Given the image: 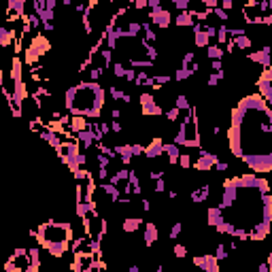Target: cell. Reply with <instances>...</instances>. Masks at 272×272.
<instances>
[{
	"instance_id": "cell-16",
	"label": "cell",
	"mask_w": 272,
	"mask_h": 272,
	"mask_svg": "<svg viewBox=\"0 0 272 272\" xmlns=\"http://www.w3.org/2000/svg\"><path fill=\"white\" fill-rule=\"evenodd\" d=\"M147 159H159L164 155V138L162 136H153L151 143L145 145V153H143Z\"/></svg>"
},
{
	"instance_id": "cell-55",
	"label": "cell",
	"mask_w": 272,
	"mask_h": 272,
	"mask_svg": "<svg viewBox=\"0 0 272 272\" xmlns=\"http://www.w3.org/2000/svg\"><path fill=\"white\" fill-rule=\"evenodd\" d=\"M210 132H213V136H219V134H221V126H213V130H210Z\"/></svg>"
},
{
	"instance_id": "cell-15",
	"label": "cell",
	"mask_w": 272,
	"mask_h": 272,
	"mask_svg": "<svg viewBox=\"0 0 272 272\" xmlns=\"http://www.w3.org/2000/svg\"><path fill=\"white\" fill-rule=\"evenodd\" d=\"M247 60L249 62H253V64H259L261 68H270L272 66V58H270V47L268 45H264L259 49V51H249L247 53Z\"/></svg>"
},
{
	"instance_id": "cell-33",
	"label": "cell",
	"mask_w": 272,
	"mask_h": 272,
	"mask_svg": "<svg viewBox=\"0 0 272 272\" xmlns=\"http://www.w3.org/2000/svg\"><path fill=\"white\" fill-rule=\"evenodd\" d=\"M194 77V73H191L189 68H177L175 70V75H173V81H177V83H183V81H187V79H191Z\"/></svg>"
},
{
	"instance_id": "cell-26",
	"label": "cell",
	"mask_w": 272,
	"mask_h": 272,
	"mask_svg": "<svg viewBox=\"0 0 272 272\" xmlns=\"http://www.w3.org/2000/svg\"><path fill=\"white\" fill-rule=\"evenodd\" d=\"M173 24L177 26V28H194V17H191V13L189 11H183V13H177L175 17H173Z\"/></svg>"
},
{
	"instance_id": "cell-4",
	"label": "cell",
	"mask_w": 272,
	"mask_h": 272,
	"mask_svg": "<svg viewBox=\"0 0 272 272\" xmlns=\"http://www.w3.org/2000/svg\"><path fill=\"white\" fill-rule=\"evenodd\" d=\"M30 236H34L38 240V245H41V249H45L53 259H60L70 251V245L75 240V232L70 221L49 219L30 230Z\"/></svg>"
},
{
	"instance_id": "cell-31",
	"label": "cell",
	"mask_w": 272,
	"mask_h": 272,
	"mask_svg": "<svg viewBox=\"0 0 272 272\" xmlns=\"http://www.w3.org/2000/svg\"><path fill=\"white\" fill-rule=\"evenodd\" d=\"M206 56H208L210 62H215V60H224L226 51H224V47H219V45H213V43H210V45L206 47Z\"/></svg>"
},
{
	"instance_id": "cell-52",
	"label": "cell",
	"mask_w": 272,
	"mask_h": 272,
	"mask_svg": "<svg viewBox=\"0 0 272 272\" xmlns=\"http://www.w3.org/2000/svg\"><path fill=\"white\" fill-rule=\"evenodd\" d=\"M140 208H143L145 213H149V210H151V202H149L147 198H143V200H140Z\"/></svg>"
},
{
	"instance_id": "cell-14",
	"label": "cell",
	"mask_w": 272,
	"mask_h": 272,
	"mask_svg": "<svg viewBox=\"0 0 272 272\" xmlns=\"http://www.w3.org/2000/svg\"><path fill=\"white\" fill-rule=\"evenodd\" d=\"M194 266L200 268L202 272H219L221 266H219V261L215 259V255H210V253H202V255H194Z\"/></svg>"
},
{
	"instance_id": "cell-43",
	"label": "cell",
	"mask_w": 272,
	"mask_h": 272,
	"mask_svg": "<svg viewBox=\"0 0 272 272\" xmlns=\"http://www.w3.org/2000/svg\"><path fill=\"white\" fill-rule=\"evenodd\" d=\"M173 253H175V257L183 259V257H187V247H185V245H181V243H177V245L173 247Z\"/></svg>"
},
{
	"instance_id": "cell-10",
	"label": "cell",
	"mask_w": 272,
	"mask_h": 272,
	"mask_svg": "<svg viewBox=\"0 0 272 272\" xmlns=\"http://www.w3.org/2000/svg\"><path fill=\"white\" fill-rule=\"evenodd\" d=\"M140 113H143L145 117H162L164 115V108H162V104L155 100V96L153 94H140Z\"/></svg>"
},
{
	"instance_id": "cell-44",
	"label": "cell",
	"mask_w": 272,
	"mask_h": 272,
	"mask_svg": "<svg viewBox=\"0 0 272 272\" xmlns=\"http://www.w3.org/2000/svg\"><path fill=\"white\" fill-rule=\"evenodd\" d=\"M153 191L155 194H164V191H168V185H166V179H157V181H153Z\"/></svg>"
},
{
	"instance_id": "cell-5",
	"label": "cell",
	"mask_w": 272,
	"mask_h": 272,
	"mask_svg": "<svg viewBox=\"0 0 272 272\" xmlns=\"http://www.w3.org/2000/svg\"><path fill=\"white\" fill-rule=\"evenodd\" d=\"M173 143L177 147H185V149L202 147V136H200V124H198V106L191 104L185 117H181V124H179Z\"/></svg>"
},
{
	"instance_id": "cell-30",
	"label": "cell",
	"mask_w": 272,
	"mask_h": 272,
	"mask_svg": "<svg viewBox=\"0 0 272 272\" xmlns=\"http://www.w3.org/2000/svg\"><path fill=\"white\" fill-rule=\"evenodd\" d=\"M221 221H224V217H221V213H219V208H217V206L206 208V224H208L210 228H217Z\"/></svg>"
},
{
	"instance_id": "cell-2",
	"label": "cell",
	"mask_w": 272,
	"mask_h": 272,
	"mask_svg": "<svg viewBox=\"0 0 272 272\" xmlns=\"http://www.w3.org/2000/svg\"><path fill=\"white\" fill-rule=\"evenodd\" d=\"M228 147L253 175L272 170V108L257 94L240 98L232 108Z\"/></svg>"
},
{
	"instance_id": "cell-50",
	"label": "cell",
	"mask_w": 272,
	"mask_h": 272,
	"mask_svg": "<svg viewBox=\"0 0 272 272\" xmlns=\"http://www.w3.org/2000/svg\"><path fill=\"white\" fill-rule=\"evenodd\" d=\"M134 77H136V70H134V68H126V75H124V79H126V81L134 83Z\"/></svg>"
},
{
	"instance_id": "cell-58",
	"label": "cell",
	"mask_w": 272,
	"mask_h": 272,
	"mask_svg": "<svg viewBox=\"0 0 272 272\" xmlns=\"http://www.w3.org/2000/svg\"><path fill=\"white\" fill-rule=\"evenodd\" d=\"M28 272H32V270H28Z\"/></svg>"
},
{
	"instance_id": "cell-46",
	"label": "cell",
	"mask_w": 272,
	"mask_h": 272,
	"mask_svg": "<svg viewBox=\"0 0 272 272\" xmlns=\"http://www.w3.org/2000/svg\"><path fill=\"white\" fill-rule=\"evenodd\" d=\"M130 7H132V11H134V9H136V11H145V9H147V0H134Z\"/></svg>"
},
{
	"instance_id": "cell-12",
	"label": "cell",
	"mask_w": 272,
	"mask_h": 272,
	"mask_svg": "<svg viewBox=\"0 0 272 272\" xmlns=\"http://www.w3.org/2000/svg\"><path fill=\"white\" fill-rule=\"evenodd\" d=\"M94 251H98V245L87 234L75 238L73 245H70V253L73 255H92Z\"/></svg>"
},
{
	"instance_id": "cell-17",
	"label": "cell",
	"mask_w": 272,
	"mask_h": 272,
	"mask_svg": "<svg viewBox=\"0 0 272 272\" xmlns=\"http://www.w3.org/2000/svg\"><path fill=\"white\" fill-rule=\"evenodd\" d=\"M159 238V228L153 224V221H145L143 224V243L147 249H151Z\"/></svg>"
},
{
	"instance_id": "cell-36",
	"label": "cell",
	"mask_w": 272,
	"mask_h": 272,
	"mask_svg": "<svg viewBox=\"0 0 272 272\" xmlns=\"http://www.w3.org/2000/svg\"><path fill=\"white\" fill-rule=\"evenodd\" d=\"M181 234H183V224H181V221H175V224L170 226V230H168V238L170 240H177Z\"/></svg>"
},
{
	"instance_id": "cell-51",
	"label": "cell",
	"mask_w": 272,
	"mask_h": 272,
	"mask_svg": "<svg viewBox=\"0 0 272 272\" xmlns=\"http://www.w3.org/2000/svg\"><path fill=\"white\" fill-rule=\"evenodd\" d=\"M108 128H111V132H122V130H124V126H122V122H111L108 124Z\"/></svg>"
},
{
	"instance_id": "cell-39",
	"label": "cell",
	"mask_w": 272,
	"mask_h": 272,
	"mask_svg": "<svg viewBox=\"0 0 272 272\" xmlns=\"http://www.w3.org/2000/svg\"><path fill=\"white\" fill-rule=\"evenodd\" d=\"M113 77H117V79H124V75H126V64L124 62H119V60H113Z\"/></svg>"
},
{
	"instance_id": "cell-9",
	"label": "cell",
	"mask_w": 272,
	"mask_h": 272,
	"mask_svg": "<svg viewBox=\"0 0 272 272\" xmlns=\"http://www.w3.org/2000/svg\"><path fill=\"white\" fill-rule=\"evenodd\" d=\"M255 89H257V96L264 100L266 104L272 102V70L266 68V70H261V75L255 79Z\"/></svg>"
},
{
	"instance_id": "cell-48",
	"label": "cell",
	"mask_w": 272,
	"mask_h": 272,
	"mask_svg": "<svg viewBox=\"0 0 272 272\" xmlns=\"http://www.w3.org/2000/svg\"><path fill=\"white\" fill-rule=\"evenodd\" d=\"M210 68H213V73H224V60H215V62H210Z\"/></svg>"
},
{
	"instance_id": "cell-8",
	"label": "cell",
	"mask_w": 272,
	"mask_h": 272,
	"mask_svg": "<svg viewBox=\"0 0 272 272\" xmlns=\"http://www.w3.org/2000/svg\"><path fill=\"white\" fill-rule=\"evenodd\" d=\"M7 272H28L30 270V261H28V247H17L15 253L5 261L3 266Z\"/></svg>"
},
{
	"instance_id": "cell-21",
	"label": "cell",
	"mask_w": 272,
	"mask_h": 272,
	"mask_svg": "<svg viewBox=\"0 0 272 272\" xmlns=\"http://www.w3.org/2000/svg\"><path fill=\"white\" fill-rule=\"evenodd\" d=\"M28 261H30V270L32 272H41L43 261H41V247H28Z\"/></svg>"
},
{
	"instance_id": "cell-1",
	"label": "cell",
	"mask_w": 272,
	"mask_h": 272,
	"mask_svg": "<svg viewBox=\"0 0 272 272\" xmlns=\"http://www.w3.org/2000/svg\"><path fill=\"white\" fill-rule=\"evenodd\" d=\"M217 208L236 240H266L272 226V194L266 177L245 173L226 179Z\"/></svg>"
},
{
	"instance_id": "cell-22",
	"label": "cell",
	"mask_w": 272,
	"mask_h": 272,
	"mask_svg": "<svg viewBox=\"0 0 272 272\" xmlns=\"http://www.w3.org/2000/svg\"><path fill=\"white\" fill-rule=\"evenodd\" d=\"M115 155L119 157V162L124 164V168H130V164H132V151H130V145H115L113 147Z\"/></svg>"
},
{
	"instance_id": "cell-37",
	"label": "cell",
	"mask_w": 272,
	"mask_h": 272,
	"mask_svg": "<svg viewBox=\"0 0 272 272\" xmlns=\"http://www.w3.org/2000/svg\"><path fill=\"white\" fill-rule=\"evenodd\" d=\"M191 164H194V159H191V155H189V153H181V155H179L177 166H179L181 170H189V168H191Z\"/></svg>"
},
{
	"instance_id": "cell-13",
	"label": "cell",
	"mask_w": 272,
	"mask_h": 272,
	"mask_svg": "<svg viewBox=\"0 0 272 272\" xmlns=\"http://www.w3.org/2000/svg\"><path fill=\"white\" fill-rule=\"evenodd\" d=\"M149 24L153 28H159V30H166L170 28V24H173V15H170L168 9H155V11H149Z\"/></svg>"
},
{
	"instance_id": "cell-20",
	"label": "cell",
	"mask_w": 272,
	"mask_h": 272,
	"mask_svg": "<svg viewBox=\"0 0 272 272\" xmlns=\"http://www.w3.org/2000/svg\"><path fill=\"white\" fill-rule=\"evenodd\" d=\"M194 45L198 49H206L210 45V38L206 34V30H204V24H194Z\"/></svg>"
},
{
	"instance_id": "cell-35",
	"label": "cell",
	"mask_w": 272,
	"mask_h": 272,
	"mask_svg": "<svg viewBox=\"0 0 272 272\" xmlns=\"http://www.w3.org/2000/svg\"><path fill=\"white\" fill-rule=\"evenodd\" d=\"M224 79H226V70H224V73H210L208 79H206V85L208 87H217L221 81H224Z\"/></svg>"
},
{
	"instance_id": "cell-29",
	"label": "cell",
	"mask_w": 272,
	"mask_h": 272,
	"mask_svg": "<svg viewBox=\"0 0 272 272\" xmlns=\"http://www.w3.org/2000/svg\"><path fill=\"white\" fill-rule=\"evenodd\" d=\"M9 45H13V32L7 24H0V47L7 49Z\"/></svg>"
},
{
	"instance_id": "cell-53",
	"label": "cell",
	"mask_w": 272,
	"mask_h": 272,
	"mask_svg": "<svg viewBox=\"0 0 272 272\" xmlns=\"http://www.w3.org/2000/svg\"><path fill=\"white\" fill-rule=\"evenodd\" d=\"M111 117H113V122H119V119H122V111L113 108V111H111Z\"/></svg>"
},
{
	"instance_id": "cell-18",
	"label": "cell",
	"mask_w": 272,
	"mask_h": 272,
	"mask_svg": "<svg viewBox=\"0 0 272 272\" xmlns=\"http://www.w3.org/2000/svg\"><path fill=\"white\" fill-rule=\"evenodd\" d=\"M89 126H92V124H89ZM75 140H77L79 149H81V153H83V151H87V149H92V147L96 145V136H94V132H92V128L83 130V132H77V134H75Z\"/></svg>"
},
{
	"instance_id": "cell-28",
	"label": "cell",
	"mask_w": 272,
	"mask_h": 272,
	"mask_svg": "<svg viewBox=\"0 0 272 272\" xmlns=\"http://www.w3.org/2000/svg\"><path fill=\"white\" fill-rule=\"evenodd\" d=\"M140 24H143V41H145L147 45H155V41H157L155 28L149 24V19H147V22H140Z\"/></svg>"
},
{
	"instance_id": "cell-38",
	"label": "cell",
	"mask_w": 272,
	"mask_h": 272,
	"mask_svg": "<svg viewBox=\"0 0 272 272\" xmlns=\"http://www.w3.org/2000/svg\"><path fill=\"white\" fill-rule=\"evenodd\" d=\"M181 115H183V113H181V111H179V108H175V106H170L168 111H164V117L168 119V122H170V124H175V122H179V119H181Z\"/></svg>"
},
{
	"instance_id": "cell-32",
	"label": "cell",
	"mask_w": 272,
	"mask_h": 272,
	"mask_svg": "<svg viewBox=\"0 0 272 272\" xmlns=\"http://www.w3.org/2000/svg\"><path fill=\"white\" fill-rule=\"evenodd\" d=\"M213 255H215L217 261H228V259H230V249H228V245H226V243H217Z\"/></svg>"
},
{
	"instance_id": "cell-56",
	"label": "cell",
	"mask_w": 272,
	"mask_h": 272,
	"mask_svg": "<svg viewBox=\"0 0 272 272\" xmlns=\"http://www.w3.org/2000/svg\"><path fill=\"white\" fill-rule=\"evenodd\" d=\"M128 272H143V270H140V266L132 264V266H130V268H128Z\"/></svg>"
},
{
	"instance_id": "cell-25",
	"label": "cell",
	"mask_w": 272,
	"mask_h": 272,
	"mask_svg": "<svg viewBox=\"0 0 272 272\" xmlns=\"http://www.w3.org/2000/svg\"><path fill=\"white\" fill-rule=\"evenodd\" d=\"M128 185H130V194H132V196H143V183H140L138 173H136V170H132V168H130Z\"/></svg>"
},
{
	"instance_id": "cell-23",
	"label": "cell",
	"mask_w": 272,
	"mask_h": 272,
	"mask_svg": "<svg viewBox=\"0 0 272 272\" xmlns=\"http://www.w3.org/2000/svg\"><path fill=\"white\" fill-rule=\"evenodd\" d=\"M179 155H181V147H177L173 140H170V143H164V157L168 159L170 166H177Z\"/></svg>"
},
{
	"instance_id": "cell-49",
	"label": "cell",
	"mask_w": 272,
	"mask_h": 272,
	"mask_svg": "<svg viewBox=\"0 0 272 272\" xmlns=\"http://www.w3.org/2000/svg\"><path fill=\"white\" fill-rule=\"evenodd\" d=\"M213 170H219V173H226V170H230V164L228 162H224V159H217V164H215V168Z\"/></svg>"
},
{
	"instance_id": "cell-24",
	"label": "cell",
	"mask_w": 272,
	"mask_h": 272,
	"mask_svg": "<svg viewBox=\"0 0 272 272\" xmlns=\"http://www.w3.org/2000/svg\"><path fill=\"white\" fill-rule=\"evenodd\" d=\"M140 228H143V219L140 217H126L122 221V232L124 234H134V232H138Z\"/></svg>"
},
{
	"instance_id": "cell-19",
	"label": "cell",
	"mask_w": 272,
	"mask_h": 272,
	"mask_svg": "<svg viewBox=\"0 0 272 272\" xmlns=\"http://www.w3.org/2000/svg\"><path fill=\"white\" fill-rule=\"evenodd\" d=\"M208 198H210V185H208V183L194 187V189H191V194H189V200H191L194 204H204Z\"/></svg>"
},
{
	"instance_id": "cell-34",
	"label": "cell",
	"mask_w": 272,
	"mask_h": 272,
	"mask_svg": "<svg viewBox=\"0 0 272 272\" xmlns=\"http://www.w3.org/2000/svg\"><path fill=\"white\" fill-rule=\"evenodd\" d=\"M175 108H179L181 113H187V111L191 108V102H189V98L185 94H179L177 100H175Z\"/></svg>"
},
{
	"instance_id": "cell-57",
	"label": "cell",
	"mask_w": 272,
	"mask_h": 272,
	"mask_svg": "<svg viewBox=\"0 0 272 272\" xmlns=\"http://www.w3.org/2000/svg\"><path fill=\"white\" fill-rule=\"evenodd\" d=\"M0 272H7V270H5V268H0Z\"/></svg>"
},
{
	"instance_id": "cell-11",
	"label": "cell",
	"mask_w": 272,
	"mask_h": 272,
	"mask_svg": "<svg viewBox=\"0 0 272 272\" xmlns=\"http://www.w3.org/2000/svg\"><path fill=\"white\" fill-rule=\"evenodd\" d=\"M217 153H213V151H208V149H200L198 151V157H196V162L191 164L198 173H208V170H213L215 164H217Z\"/></svg>"
},
{
	"instance_id": "cell-7",
	"label": "cell",
	"mask_w": 272,
	"mask_h": 272,
	"mask_svg": "<svg viewBox=\"0 0 272 272\" xmlns=\"http://www.w3.org/2000/svg\"><path fill=\"white\" fill-rule=\"evenodd\" d=\"M56 153L68 166L70 173H75V170H79V168H87V155L81 153V149H79L75 138L73 140H64V143L56 149Z\"/></svg>"
},
{
	"instance_id": "cell-47",
	"label": "cell",
	"mask_w": 272,
	"mask_h": 272,
	"mask_svg": "<svg viewBox=\"0 0 272 272\" xmlns=\"http://www.w3.org/2000/svg\"><path fill=\"white\" fill-rule=\"evenodd\" d=\"M219 9H221V11H232V9H234V3H232V0H221V3H219Z\"/></svg>"
},
{
	"instance_id": "cell-54",
	"label": "cell",
	"mask_w": 272,
	"mask_h": 272,
	"mask_svg": "<svg viewBox=\"0 0 272 272\" xmlns=\"http://www.w3.org/2000/svg\"><path fill=\"white\" fill-rule=\"evenodd\" d=\"M168 198H170V200H177V198H179V191H177V189H168Z\"/></svg>"
},
{
	"instance_id": "cell-40",
	"label": "cell",
	"mask_w": 272,
	"mask_h": 272,
	"mask_svg": "<svg viewBox=\"0 0 272 272\" xmlns=\"http://www.w3.org/2000/svg\"><path fill=\"white\" fill-rule=\"evenodd\" d=\"M151 75L147 73V70H136V77H134V85L136 87H145V83H147V79H149Z\"/></svg>"
},
{
	"instance_id": "cell-27",
	"label": "cell",
	"mask_w": 272,
	"mask_h": 272,
	"mask_svg": "<svg viewBox=\"0 0 272 272\" xmlns=\"http://www.w3.org/2000/svg\"><path fill=\"white\" fill-rule=\"evenodd\" d=\"M108 94H111V98H113L115 102H119V100H122L124 104L132 102V96H130L128 92H124L122 87H117V85H108Z\"/></svg>"
},
{
	"instance_id": "cell-6",
	"label": "cell",
	"mask_w": 272,
	"mask_h": 272,
	"mask_svg": "<svg viewBox=\"0 0 272 272\" xmlns=\"http://www.w3.org/2000/svg\"><path fill=\"white\" fill-rule=\"evenodd\" d=\"M240 15L249 26H272V3L270 0H249L240 9Z\"/></svg>"
},
{
	"instance_id": "cell-42",
	"label": "cell",
	"mask_w": 272,
	"mask_h": 272,
	"mask_svg": "<svg viewBox=\"0 0 272 272\" xmlns=\"http://www.w3.org/2000/svg\"><path fill=\"white\" fill-rule=\"evenodd\" d=\"M173 7L177 9L179 13H183V11H189V7H191V0H175Z\"/></svg>"
},
{
	"instance_id": "cell-41",
	"label": "cell",
	"mask_w": 272,
	"mask_h": 272,
	"mask_svg": "<svg viewBox=\"0 0 272 272\" xmlns=\"http://www.w3.org/2000/svg\"><path fill=\"white\" fill-rule=\"evenodd\" d=\"M194 62H196V53L194 51H185L183 53V60H181V68H189Z\"/></svg>"
},
{
	"instance_id": "cell-45",
	"label": "cell",
	"mask_w": 272,
	"mask_h": 272,
	"mask_svg": "<svg viewBox=\"0 0 272 272\" xmlns=\"http://www.w3.org/2000/svg\"><path fill=\"white\" fill-rule=\"evenodd\" d=\"M130 151H132V157H140L145 153V145H140V143H132L130 145Z\"/></svg>"
},
{
	"instance_id": "cell-3",
	"label": "cell",
	"mask_w": 272,
	"mask_h": 272,
	"mask_svg": "<svg viewBox=\"0 0 272 272\" xmlns=\"http://www.w3.org/2000/svg\"><path fill=\"white\" fill-rule=\"evenodd\" d=\"M106 104V89L102 83L79 81L64 92V108L68 115L83 117L87 122H98Z\"/></svg>"
}]
</instances>
